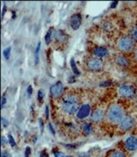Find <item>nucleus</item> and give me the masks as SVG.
Listing matches in <instances>:
<instances>
[{
	"mask_svg": "<svg viewBox=\"0 0 137 157\" xmlns=\"http://www.w3.org/2000/svg\"><path fill=\"white\" fill-rule=\"evenodd\" d=\"M129 33H130V37L132 39L135 41H137V25H135L132 26L129 31Z\"/></svg>",
	"mask_w": 137,
	"mask_h": 157,
	"instance_id": "obj_16",
	"label": "nucleus"
},
{
	"mask_svg": "<svg viewBox=\"0 0 137 157\" xmlns=\"http://www.w3.org/2000/svg\"><path fill=\"white\" fill-rule=\"evenodd\" d=\"M64 90H65V87H64V85H63L62 82L58 81V82L51 86L50 94L53 98L58 99V98H59L60 96L62 95L63 93H64Z\"/></svg>",
	"mask_w": 137,
	"mask_h": 157,
	"instance_id": "obj_5",
	"label": "nucleus"
},
{
	"mask_svg": "<svg viewBox=\"0 0 137 157\" xmlns=\"http://www.w3.org/2000/svg\"><path fill=\"white\" fill-rule=\"evenodd\" d=\"M134 125H135V119L130 115H126L124 119L119 124V128L121 131L126 132V131L130 130L134 127Z\"/></svg>",
	"mask_w": 137,
	"mask_h": 157,
	"instance_id": "obj_6",
	"label": "nucleus"
},
{
	"mask_svg": "<svg viewBox=\"0 0 137 157\" xmlns=\"http://www.w3.org/2000/svg\"><path fill=\"white\" fill-rule=\"evenodd\" d=\"M8 140H9V143L11 144L12 147H15L16 145V142H15V140L13 139L12 135H8Z\"/></svg>",
	"mask_w": 137,
	"mask_h": 157,
	"instance_id": "obj_23",
	"label": "nucleus"
},
{
	"mask_svg": "<svg viewBox=\"0 0 137 157\" xmlns=\"http://www.w3.org/2000/svg\"><path fill=\"white\" fill-rule=\"evenodd\" d=\"M40 128H41V132L43 131V128H44V127H43V121L40 119Z\"/></svg>",
	"mask_w": 137,
	"mask_h": 157,
	"instance_id": "obj_36",
	"label": "nucleus"
},
{
	"mask_svg": "<svg viewBox=\"0 0 137 157\" xmlns=\"http://www.w3.org/2000/svg\"><path fill=\"white\" fill-rule=\"evenodd\" d=\"M108 157H126V155L122 151L116 150V151L111 152Z\"/></svg>",
	"mask_w": 137,
	"mask_h": 157,
	"instance_id": "obj_18",
	"label": "nucleus"
},
{
	"mask_svg": "<svg viewBox=\"0 0 137 157\" xmlns=\"http://www.w3.org/2000/svg\"><path fill=\"white\" fill-rule=\"evenodd\" d=\"M126 116L124 108L119 104H114L109 107L108 112L106 113L107 120L112 124H120V122Z\"/></svg>",
	"mask_w": 137,
	"mask_h": 157,
	"instance_id": "obj_1",
	"label": "nucleus"
},
{
	"mask_svg": "<svg viewBox=\"0 0 137 157\" xmlns=\"http://www.w3.org/2000/svg\"><path fill=\"white\" fill-rule=\"evenodd\" d=\"M31 153H32V149L30 147H25V156L29 157L31 155Z\"/></svg>",
	"mask_w": 137,
	"mask_h": 157,
	"instance_id": "obj_24",
	"label": "nucleus"
},
{
	"mask_svg": "<svg viewBox=\"0 0 137 157\" xmlns=\"http://www.w3.org/2000/svg\"><path fill=\"white\" fill-rule=\"evenodd\" d=\"M93 54L96 57H98L99 59L106 57L108 55V51L107 48L102 47V46H97L93 49Z\"/></svg>",
	"mask_w": 137,
	"mask_h": 157,
	"instance_id": "obj_13",
	"label": "nucleus"
},
{
	"mask_svg": "<svg viewBox=\"0 0 137 157\" xmlns=\"http://www.w3.org/2000/svg\"><path fill=\"white\" fill-rule=\"evenodd\" d=\"M32 94V86H29L28 88H27V95H28L29 97H31Z\"/></svg>",
	"mask_w": 137,
	"mask_h": 157,
	"instance_id": "obj_26",
	"label": "nucleus"
},
{
	"mask_svg": "<svg viewBox=\"0 0 137 157\" xmlns=\"http://www.w3.org/2000/svg\"><path fill=\"white\" fill-rule=\"evenodd\" d=\"M118 93L120 97L125 99H132L135 95V89L131 85L122 84L118 88Z\"/></svg>",
	"mask_w": 137,
	"mask_h": 157,
	"instance_id": "obj_4",
	"label": "nucleus"
},
{
	"mask_svg": "<svg viewBox=\"0 0 137 157\" xmlns=\"http://www.w3.org/2000/svg\"><path fill=\"white\" fill-rule=\"evenodd\" d=\"M66 157H74V156H70V155H69V156H66Z\"/></svg>",
	"mask_w": 137,
	"mask_h": 157,
	"instance_id": "obj_40",
	"label": "nucleus"
},
{
	"mask_svg": "<svg viewBox=\"0 0 137 157\" xmlns=\"http://www.w3.org/2000/svg\"><path fill=\"white\" fill-rule=\"evenodd\" d=\"M40 46H41V43L39 42V44L37 45V48H36V51H35V62H36V64L39 63V55H40Z\"/></svg>",
	"mask_w": 137,
	"mask_h": 157,
	"instance_id": "obj_20",
	"label": "nucleus"
},
{
	"mask_svg": "<svg viewBox=\"0 0 137 157\" xmlns=\"http://www.w3.org/2000/svg\"><path fill=\"white\" fill-rule=\"evenodd\" d=\"M114 61L119 67H128L129 65H130L129 59L124 55H122V54L116 55L115 58H114Z\"/></svg>",
	"mask_w": 137,
	"mask_h": 157,
	"instance_id": "obj_11",
	"label": "nucleus"
},
{
	"mask_svg": "<svg viewBox=\"0 0 137 157\" xmlns=\"http://www.w3.org/2000/svg\"><path fill=\"white\" fill-rule=\"evenodd\" d=\"M70 64H71V68H72V71H73V73H74L75 75H80V71H79L78 67H76V63H75V60L74 58H73V59H71Z\"/></svg>",
	"mask_w": 137,
	"mask_h": 157,
	"instance_id": "obj_17",
	"label": "nucleus"
},
{
	"mask_svg": "<svg viewBox=\"0 0 137 157\" xmlns=\"http://www.w3.org/2000/svg\"><path fill=\"white\" fill-rule=\"evenodd\" d=\"M6 103V96L4 95L3 97H2V102H1V107L3 108L4 107V106H5V104Z\"/></svg>",
	"mask_w": 137,
	"mask_h": 157,
	"instance_id": "obj_28",
	"label": "nucleus"
},
{
	"mask_svg": "<svg viewBox=\"0 0 137 157\" xmlns=\"http://www.w3.org/2000/svg\"><path fill=\"white\" fill-rule=\"evenodd\" d=\"M46 119L49 118V107H48V106L46 107Z\"/></svg>",
	"mask_w": 137,
	"mask_h": 157,
	"instance_id": "obj_33",
	"label": "nucleus"
},
{
	"mask_svg": "<svg viewBox=\"0 0 137 157\" xmlns=\"http://www.w3.org/2000/svg\"><path fill=\"white\" fill-rule=\"evenodd\" d=\"M125 148L127 151H135L137 149V137L130 136L124 142Z\"/></svg>",
	"mask_w": 137,
	"mask_h": 157,
	"instance_id": "obj_8",
	"label": "nucleus"
},
{
	"mask_svg": "<svg viewBox=\"0 0 137 157\" xmlns=\"http://www.w3.org/2000/svg\"><path fill=\"white\" fill-rule=\"evenodd\" d=\"M2 124H3L5 127H7V126H8V122H7V121L5 120V119H3V118H2Z\"/></svg>",
	"mask_w": 137,
	"mask_h": 157,
	"instance_id": "obj_35",
	"label": "nucleus"
},
{
	"mask_svg": "<svg viewBox=\"0 0 137 157\" xmlns=\"http://www.w3.org/2000/svg\"><path fill=\"white\" fill-rule=\"evenodd\" d=\"M103 66V61L99 58H93L87 61V67L92 71H100L102 69Z\"/></svg>",
	"mask_w": 137,
	"mask_h": 157,
	"instance_id": "obj_7",
	"label": "nucleus"
},
{
	"mask_svg": "<svg viewBox=\"0 0 137 157\" xmlns=\"http://www.w3.org/2000/svg\"><path fill=\"white\" fill-rule=\"evenodd\" d=\"M51 35H52V29H49V31L47 32L46 37H45V40H46V43L47 45L50 44V42L51 41Z\"/></svg>",
	"mask_w": 137,
	"mask_h": 157,
	"instance_id": "obj_19",
	"label": "nucleus"
},
{
	"mask_svg": "<svg viewBox=\"0 0 137 157\" xmlns=\"http://www.w3.org/2000/svg\"><path fill=\"white\" fill-rule=\"evenodd\" d=\"M6 5H4L3 10H2V18H3V17L5 16V13H6Z\"/></svg>",
	"mask_w": 137,
	"mask_h": 157,
	"instance_id": "obj_34",
	"label": "nucleus"
},
{
	"mask_svg": "<svg viewBox=\"0 0 137 157\" xmlns=\"http://www.w3.org/2000/svg\"><path fill=\"white\" fill-rule=\"evenodd\" d=\"M111 85V82H109V81H105V82H103V83H101L100 86H104V87H106V86H108Z\"/></svg>",
	"mask_w": 137,
	"mask_h": 157,
	"instance_id": "obj_27",
	"label": "nucleus"
},
{
	"mask_svg": "<svg viewBox=\"0 0 137 157\" xmlns=\"http://www.w3.org/2000/svg\"><path fill=\"white\" fill-rule=\"evenodd\" d=\"M48 127H49V129H50V132H51L52 135H55V131H54V129H53V128H52V126H51V123H49V125H48Z\"/></svg>",
	"mask_w": 137,
	"mask_h": 157,
	"instance_id": "obj_30",
	"label": "nucleus"
},
{
	"mask_svg": "<svg viewBox=\"0 0 137 157\" xmlns=\"http://www.w3.org/2000/svg\"><path fill=\"white\" fill-rule=\"evenodd\" d=\"M75 81V79H74V77H73V78H72V77H71V78H69V83H72V82H74Z\"/></svg>",
	"mask_w": 137,
	"mask_h": 157,
	"instance_id": "obj_38",
	"label": "nucleus"
},
{
	"mask_svg": "<svg viewBox=\"0 0 137 157\" xmlns=\"http://www.w3.org/2000/svg\"><path fill=\"white\" fill-rule=\"evenodd\" d=\"M1 142H2V145H5L6 142V138H5V137H3V136H2V138H1Z\"/></svg>",
	"mask_w": 137,
	"mask_h": 157,
	"instance_id": "obj_37",
	"label": "nucleus"
},
{
	"mask_svg": "<svg viewBox=\"0 0 137 157\" xmlns=\"http://www.w3.org/2000/svg\"><path fill=\"white\" fill-rule=\"evenodd\" d=\"M133 57H134L135 60L137 61V48H135V50L133 51Z\"/></svg>",
	"mask_w": 137,
	"mask_h": 157,
	"instance_id": "obj_29",
	"label": "nucleus"
},
{
	"mask_svg": "<svg viewBox=\"0 0 137 157\" xmlns=\"http://www.w3.org/2000/svg\"><path fill=\"white\" fill-rule=\"evenodd\" d=\"M1 156H2V157H11V155H10V154H9L8 152L5 151V152H3V153H2Z\"/></svg>",
	"mask_w": 137,
	"mask_h": 157,
	"instance_id": "obj_32",
	"label": "nucleus"
},
{
	"mask_svg": "<svg viewBox=\"0 0 137 157\" xmlns=\"http://www.w3.org/2000/svg\"><path fill=\"white\" fill-rule=\"evenodd\" d=\"M11 50H12V48H11V47H7V48H6V49L4 50L3 54H4V57L6 58V59H10Z\"/></svg>",
	"mask_w": 137,
	"mask_h": 157,
	"instance_id": "obj_21",
	"label": "nucleus"
},
{
	"mask_svg": "<svg viewBox=\"0 0 137 157\" xmlns=\"http://www.w3.org/2000/svg\"><path fill=\"white\" fill-rule=\"evenodd\" d=\"M90 111H91V107L88 104H85V105L81 106L77 112V118L80 120L85 119L90 114Z\"/></svg>",
	"mask_w": 137,
	"mask_h": 157,
	"instance_id": "obj_10",
	"label": "nucleus"
},
{
	"mask_svg": "<svg viewBox=\"0 0 137 157\" xmlns=\"http://www.w3.org/2000/svg\"><path fill=\"white\" fill-rule=\"evenodd\" d=\"M54 155L55 157H66L65 156V155H64V153L60 151H57V152H54Z\"/></svg>",
	"mask_w": 137,
	"mask_h": 157,
	"instance_id": "obj_25",
	"label": "nucleus"
},
{
	"mask_svg": "<svg viewBox=\"0 0 137 157\" xmlns=\"http://www.w3.org/2000/svg\"><path fill=\"white\" fill-rule=\"evenodd\" d=\"M61 107H62L63 111L67 114H74L76 112H78V110L80 109L79 101L77 97H75L74 95L67 96L62 101Z\"/></svg>",
	"mask_w": 137,
	"mask_h": 157,
	"instance_id": "obj_3",
	"label": "nucleus"
},
{
	"mask_svg": "<svg viewBox=\"0 0 137 157\" xmlns=\"http://www.w3.org/2000/svg\"><path fill=\"white\" fill-rule=\"evenodd\" d=\"M67 38V34L61 30L56 31L55 33H54V39H56V40L59 41V42H66Z\"/></svg>",
	"mask_w": 137,
	"mask_h": 157,
	"instance_id": "obj_14",
	"label": "nucleus"
},
{
	"mask_svg": "<svg viewBox=\"0 0 137 157\" xmlns=\"http://www.w3.org/2000/svg\"><path fill=\"white\" fill-rule=\"evenodd\" d=\"M82 131L84 132V134L86 135H90L93 132V126L89 122H85L82 125Z\"/></svg>",
	"mask_w": 137,
	"mask_h": 157,
	"instance_id": "obj_15",
	"label": "nucleus"
},
{
	"mask_svg": "<svg viewBox=\"0 0 137 157\" xmlns=\"http://www.w3.org/2000/svg\"><path fill=\"white\" fill-rule=\"evenodd\" d=\"M40 157H49V155H48V154L46 153V151H42L41 152V154H40Z\"/></svg>",
	"mask_w": 137,
	"mask_h": 157,
	"instance_id": "obj_31",
	"label": "nucleus"
},
{
	"mask_svg": "<svg viewBox=\"0 0 137 157\" xmlns=\"http://www.w3.org/2000/svg\"><path fill=\"white\" fill-rule=\"evenodd\" d=\"M44 97H45V94H44L43 91H42V90H40V91L38 92V100H39V101L42 102Z\"/></svg>",
	"mask_w": 137,
	"mask_h": 157,
	"instance_id": "obj_22",
	"label": "nucleus"
},
{
	"mask_svg": "<svg viewBox=\"0 0 137 157\" xmlns=\"http://www.w3.org/2000/svg\"><path fill=\"white\" fill-rule=\"evenodd\" d=\"M104 115H105V113H104V111H103L102 109H96L94 112L93 113V114H92V121H93V122H100V121H101L103 120V118H104Z\"/></svg>",
	"mask_w": 137,
	"mask_h": 157,
	"instance_id": "obj_12",
	"label": "nucleus"
},
{
	"mask_svg": "<svg viewBox=\"0 0 137 157\" xmlns=\"http://www.w3.org/2000/svg\"><path fill=\"white\" fill-rule=\"evenodd\" d=\"M82 17L80 13H75L70 18V25L73 30H78L81 25Z\"/></svg>",
	"mask_w": 137,
	"mask_h": 157,
	"instance_id": "obj_9",
	"label": "nucleus"
},
{
	"mask_svg": "<svg viewBox=\"0 0 137 157\" xmlns=\"http://www.w3.org/2000/svg\"><path fill=\"white\" fill-rule=\"evenodd\" d=\"M117 4H118V2H114V3H112V6H111V8H114V7H115Z\"/></svg>",
	"mask_w": 137,
	"mask_h": 157,
	"instance_id": "obj_39",
	"label": "nucleus"
},
{
	"mask_svg": "<svg viewBox=\"0 0 137 157\" xmlns=\"http://www.w3.org/2000/svg\"><path fill=\"white\" fill-rule=\"evenodd\" d=\"M117 48L122 52H130L135 49V41L130 35H123L117 40Z\"/></svg>",
	"mask_w": 137,
	"mask_h": 157,
	"instance_id": "obj_2",
	"label": "nucleus"
}]
</instances>
